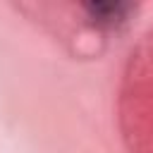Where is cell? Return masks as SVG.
<instances>
[{
    "label": "cell",
    "instance_id": "6da1fadb",
    "mask_svg": "<svg viewBox=\"0 0 153 153\" xmlns=\"http://www.w3.org/2000/svg\"><path fill=\"white\" fill-rule=\"evenodd\" d=\"M88 12H93L98 19L103 22H112V19H120L122 12L127 10V5H117V2H96V5H86Z\"/></svg>",
    "mask_w": 153,
    "mask_h": 153
}]
</instances>
